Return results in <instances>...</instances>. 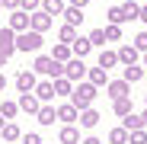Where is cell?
Here are the masks:
<instances>
[{
	"label": "cell",
	"mask_w": 147,
	"mask_h": 144,
	"mask_svg": "<svg viewBox=\"0 0 147 144\" xmlns=\"http://www.w3.org/2000/svg\"><path fill=\"white\" fill-rule=\"evenodd\" d=\"M58 122H64V125H77V122H80V109L74 106L70 99L61 103V106H58Z\"/></svg>",
	"instance_id": "8992f818"
},
{
	"label": "cell",
	"mask_w": 147,
	"mask_h": 144,
	"mask_svg": "<svg viewBox=\"0 0 147 144\" xmlns=\"http://www.w3.org/2000/svg\"><path fill=\"white\" fill-rule=\"evenodd\" d=\"M10 29H13L16 35L29 32V29H32V13H26V10H13V13H10Z\"/></svg>",
	"instance_id": "5b68a950"
},
{
	"label": "cell",
	"mask_w": 147,
	"mask_h": 144,
	"mask_svg": "<svg viewBox=\"0 0 147 144\" xmlns=\"http://www.w3.org/2000/svg\"><path fill=\"white\" fill-rule=\"evenodd\" d=\"M77 35H80V32L74 29V26H67V22L58 29V42H64V45H74V39H77Z\"/></svg>",
	"instance_id": "4316f807"
},
{
	"label": "cell",
	"mask_w": 147,
	"mask_h": 144,
	"mask_svg": "<svg viewBox=\"0 0 147 144\" xmlns=\"http://www.w3.org/2000/svg\"><path fill=\"white\" fill-rule=\"evenodd\" d=\"M3 87H7V77H3V74H0V93H3Z\"/></svg>",
	"instance_id": "ee69618b"
},
{
	"label": "cell",
	"mask_w": 147,
	"mask_h": 144,
	"mask_svg": "<svg viewBox=\"0 0 147 144\" xmlns=\"http://www.w3.org/2000/svg\"><path fill=\"white\" fill-rule=\"evenodd\" d=\"M64 7H67L64 0H42V10H45L48 16H61V13H64Z\"/></svg>",
	"instance_id": "484cf974"
},
{
	"label": "cell",
	"mask_w": 147,
	"mask_h": 144,
	"mask_svg": "<svg viewBox=\"0 0 147 144\" xmlns=\"http://www.w3.org/2000/svg\"><path fill=\"white\" fill-rule=\"evenodd\" d=\"M70 48H74V58H86L93 51V42H90V35H77Z\"/></svg>",
	"instance_id": "e0dca14e"
},
{
	"label": "cell",
	"mask_w": 147,
	"mask_h": 144,
	"mask_svg": "<svg viewBox=\"0 0 147 144\" xmlns=\"http://www.w3.org/2000/svg\"><path fill=\"white\" fill-rule=\"evenodd\" d=\"M61 16H64V22H67V26H74V29H80V22H83V10L70 7V3L64 7V13H61Z\"/></svg>",
	"instance_id": "ac0fdd59"
},
{
	"label": "cell",
	"mask_w": 147,
	"mask_h": 144,
	"mask_svg": "<svg viewBox=\"0 0 147 144\" xmlns=\"http://www.w3.org/2000/svg\"><path fill=\"white\" fill-rule=\"evenodd\" d=\"M86 80H90L96 90H99V87H106V83H109V70L96 64V67H90V70H86Z\"/></svg>",
	"instance_id": "7c38bea8"
},
{
	"label": "cell",
	"mask_w": 147,
	"mask_h": 144,
	"mask_svg": "<svg viewBox=\"0 0 147 144\" xmlns=\"http://www.w3.org/2000/svg\"><path fill=\"white\" fill-rule=\"evenodd\" d=\"M93 99H96V87H93L90 80H83V83H74V93H70V103L77 106L80 112H83V109H90V106H93Z\"/></svg>",
	"instance_id": "7a4b0ae2"
},
{
	"label": "cell",
	"mask_w": 147,
	"mask_h": 144,
	"mask_svg": "<svg viewBox=\"0 0 147 144\" xmlns=\"http://www.w3.org/2000/svg\"><path fill=\"white\" fill-rule=\"evenodd\" d=\"M42 42H45V35L29 29V32L16 35V51H38V48H42Z\"/></svg>",
	"instance_id": "277c9868"
},
{
	"label": "cell",
	"mask_w": 147,
	"mask_h": 144,
	"mask_svg": "<svg viewBox=\"0 0 147 144\" xmlns=\"http://www.w3.org/2000/svg\"><path fill=\"white\" fill-rule=\"evenodd\" d=\"M131 45H134V48H138V51L144 55V51H147V29H141V32L134 35V42H131Z\"/></svg>",
	"instance_id": "d6a6232c"
},
{
	"label": "cell",
	"mask_w": 147,
	"mask_h": 144,
	"mask_svg": "<svg viewBox=\"0 0 147 144\" xmlns=\"http://www.w3.org/2000/svg\"><path fill=\"white\" fill-rule=\"evenodd\" d=\"M86 64H83V58H70L67 64H64V77L70 80V83H83L86 80Z\"/></svg>",
	"instance_id": "3957f363"
},
{
	"label": "cell",
	"mask_w": 147,
	"mask_h": 144,
	"mask_svg": "<svg viewBox=\"0 0 147 144\" xmlns=\"http://www.w3.org/2000/svg\"><path fill=\"white\" fill-rule=\"evenodd\" d=\"M144 77V64H128V67H121V80L125 83H138Z\"/></svg>",
	"instance_id": "d6986e66"
},
{
	"label": "cell",
	"mask_w": 147,
	"mask_h": 144,
	"mask_svg": "<svg viewBox=\"0 0 147 144\" xmlns=\"http://www.w3.org/2000/svg\"><path fill=\"white\" fill-rule=\"evenodd\" d=\"M19 112H26V115H35L38 109H42V103H38V96L35 93H19Z\"/></svg>",
	"instance_id": "ba28073f"
},
{
	"label": "cell",
	"mask_w": 147,
	"mask_h": 144,
	"mask_svg": "<svg viewBox=\"0 0 147 144\" xmlns=\"http://www.w3.org/2000/svg\"><path fill=\"white\" fill-rule=\"evenodd\" d=\"M86 3H90V0H70V7H77V10H83Z\"/></svg>",
	"instance_id": "b9f144b4"
},
{
	"label": "cell",
	"mask_w": 147,
	"mask_h": 144,
	"mask_svg": "<svg viewBox=\"0 0 147 144\" xmlns=\"http://www.w3.org/2000/svg\"><path fill=\"white\" fill-rule=\"evenodd\" d=\"M0 10H3V0H0Z\"/></svg>",
	"instance_id": "681fc988"
},
{
	"label": "cell",
	"mask_w": 147,
	"mask_h": 144,
	"mask_svg": "<svg viewBox=\"0 0 147 144\" xmlns=\"http://www.w3.org/2000/svg\"><path fill=\"white\" fill-rule=\"evenodd\" d=\"M35 122L45 125V128H48V125H55V122H58V109H55V106H42V109L35 112Z\"/></svg>",
	"instance_id": "2e32d148"
},
{
	"label": "cell",
	"mask_w": 147,
	"mask_h": 144,
	"mask_svg": "<svg viewBox=\"0 0 147 144\" xmlns=\"http://www.w3.org/2000/svg\"><path fill=\"white\" fill-rule=\"evenodd\" d=\"M0 51H3L7 58H13V51H16V32H13L10 26L0 29Z\"/></svg>",
	"instance_id": "9c48e42d"
},
{
	"label": "cell",
	"mask_w": 147,
	"mask_h": 144,
	"mask_svg": "<svg viewBox=\"0 0 147 144\" xmlns=\"http://www.w3.org/2000/svg\"><path fill=\"white\" fill-rule=\"evenodd\" d=\"M7 61H10V58H7L3 51H0V67H7Z\"/></svg>",
	"instance_id": "7bdbcfd3"
},
{
	"label": "cell",
	"mask_w": 147,
	"mask_h": 144,
	"mask_svg": "<svg viewBox=\"0 0 147 144\" xmlns=\"http://www.w3.org/2000/svg\"><path fill=\"white\" fill-rule=\"evenodd\" d=\"M32 70H35V74H42V77H48V80H58V77H64V64H61V61H55L51 55H35Z\"/></svg>",
	"instance_id": "6da1fadb"
},
{
	"label": "cell",
	"mask_w": 147,
	"mask_h": 144,
	"mask_svg": "<svg viewBox=\"0 0 147 144\" xmlns=\"http://www.w3.org/2000/svg\"><path fill=\"white\" fill-rule=\"evenodd\" d=\"M138 58H141V51H138L134 45H121V48H118V64H121V67L138 64Z\"/></svg>",
	"instance_id": "4fadbf2b"
},
{
	"label": "cell",
	"mask_w": 147,
	"mask_h": 144,
	"mask_svg": "<svg viewBox=\"0 0 147 144\" xmlns=\"http://www.w3.org/2000/svg\"><path fill=\"white\" fill-rule=\"evenodd\" d=\"M80 125H83V128H96V125H99V109H93V106L83 109V112H80Z\"/></svg>",
	"instance_id": "7402d4cb"
},
{
	"label": "cell",
	"mask_w": 147,
	"mask_h": 144,
	"mask_svg": "<svg viewBox=\"0 0 147 144\" xmlns=\"http://www.w3.org/2000/svg\"><path fill=\"white\" fill-rule=\"evenodd\" d=\"M48 29H51V16H48L45 10H35L32 13V32H42L45 35Z\"/></svg>",
	"instance_id": "5bb4252c"
},
{
	"label": "cell",
	"mask_w": 147,
	"mask_h": 144,
	"mask_svg": "<svg viewBox=\"0 0 147 144\" xmlns=\"http://www.w3.org/2000/svg\"><path fill=\"white\" fill-rule=\"evenodd\" d=\"M51 58H55V61H61V64H67V61L74 58V48H70V45H64V42H58V45L51 48Z\"/></svg>",
	"instance_id": "44dd1931"
},
{
	"label": "cell",
	"mask_w": 147,
	"mask_h": 144,
	"mask_svg": "<svg viewBox=\"0 0 147 144\" xmlns=\"http://www.w3.org/2000/svg\"><path fill=\"white\" fill-rule=\"evenodd\" d=\"M112 112H115L118 118H125L128 112H134V106H131V96H121V99H112Z\"/></svg>",
	"instance_id": "ffe728a7"
},
{
	"label": "cell",
	"mask_w": 147,
	"mask_h": 144,
	"mask_svg": "<svg viewBox=\"0 0 147 144\" xmlns=\"http://www.w3.org/2000/svg\"><path fill=\"white\" fill-rule=\"evenodd\" d=\"M3 10H10V13L19 10V0H3Z\"/></svg>",
	"instance_id": "f35d334b"
},
{
	"label": "cell",
	"mask_w": 147,
	"mask_h": 144,
	"mask_svg": "<svg viewBox=\"0 0 147 144\" xmlns=\"http://www.w3.org/2000/svg\"><path fill=\"white\" fill-rule=\"evenodd\" d=\"M106 96H109V99L131 96V83H125V80H109V83H106Z\"/></svg>",
	"instance_id": "30bf717a"
},
{
	"label": "cell",
	"mask_w": 147,
	"mask_h": 144,
	"mask_svg": "<svg viewBox=\"0 0 147 144\" xmlns=\"http://www.w3.org/2000/svg\"><path fill=\"white\" fill-rule=\"evenodd\" d=\"M55 83V93L58 96H67V99H70V93H74V83L67 80V77H58V80H51Z\"/></svg>",
	"instance_id": "83f0119b"
},
{
	"label": "cell",
	"mask_w": 147,
	"mask_h": 144,
	"mask_svg": "<svg viewBox=\"0 0 147 144\" xmlns=\"http://www.w3.org/2000/svg\"><path fill=\"white\" fill-rule=\"evenodd\" d=\"M90 42H93V48L106 45V32H102V29H93V32H90Z\"/></svg>",
	"instance_id": "e575fe53"
},
{
	"label": "cell",
	"mask_w": 147,
	"mask_h": 144,
	"mask_svg": "<svg viewBox=\"0 0 147 144\" xmlns=\"http://www.w3.org/2000/svg\"><path fill=\"white\" fill-rule=\"evenodd\" d=\"M22 144H45V141H42L38 131H26V135H22Z\"/></svg>",
	"instance_id": "8d00e7d4"
},
{
	"label": "cell",
	"mask_w": 147,
	"mask_h": 144,
	"mask_svg": "<svg viewBox=\"0 0 147 144\" xmlns=\"http://www.w3.org/2000/svg\"><path fill=\"white\" fill-rule=\"evenodd\" d=\"M121 128H128V131H138V128H144V118H141V112H128L125 118H121Z\"/></svg>",
	"instance_id": "603a6c76"
},
{
	"label": "cell",
	"mask_w": 147,
	"mask_h": 144,
	"mask_svg": "<svg viewBox=\"0 0 147 144\" xmlns=\"http://www.w3.org/2000/svg\"><path fill=\"white\" fill-rule=\"evenodd\" d=\"M16 112H19V103H13V99L0 103V115H3L7 122H13V118H16Z\"/></svg>",
	"instance_id": "f1b7e54d"
},
{
	"label": "cell",
	"mask_w": 147,
	"mask_h": 144,
	"mask_svg": "<svg viewBox=\"0 0 147 144\" xmlns=\"http://www.w3.org/2000/svg\"><path fill=\"white\" fill-rule=\"evenodd\" d=\"M144 106H147V93H144Z\"/></svg>",
	"instance_id": "c3c4849f"
},
{
	"label": "cell",
	"mask_w": 147,
	"mask_h": 144,
	"mask_svg": "<svg viewBox=\"0 0 147 144\" xmlns=\"http://www.w3.org/2000/svg\"><path fill=\"white\" fill-rule=\"evenodd\" d=\"M138 13H141V3H134V0H125V3H121V22L138 19Z\"/></svg>",
	"instance_id": "cb8c5ba5"
},
{
	"label": "cell",
	"mask_w": 147,
	"mask_h": 144,
	"mask_svg": "<svg viewBox=\"0 0 147 144\" xmlns=\"http://www.w3.org/2000/svg\"><path fill=\"white\" fill-rule=\"evenodd\" d=\"M19 10H26V13H35V10H42V0H19Z\"/></svg>",
	"instance_id": "836d02e7"
},
{
	"label": "cell",
	"mask_w": 147,
	"mask_h": 144,
	"mask_svg": "<svg viewBox=\"0 0 147 144\" xmlns=\"http://www.w3.org/2000/svg\"><path fill=\"white\" fill-rule=\"evenodd\" d=\"M35 83H38L35 70H19V74H16V90H19V93H32Z\"/></svg>",
	"instance_id": "52a82bcc"
},
{
	"label": "cell",
	"mask_w": 147,
	"mask_h": 144,
	"mask_svg": "<svg viewBox=\"0 0 147 144\" xmlns=\"http://www.w3.org/2000/svg\"><path fill=\"white\" fill-rule=\"evenodd\" d=\"M144 67H147V51H144Z\"/></svg>",
	"instance_id": "7dc6e473"
},
{
	"label": "cell",
	"mask_w": 147,
	"mask_h": 144,
	"mask_svg": "<svg viewBox=\"0 0 147 144\" xmlns=\"http://www.w3.org/2000/svg\"><path fill=\"white\" fill-rule=\"evenodd\" d=\"M115 64H118V51H102V55H99V67L109 70V67H115Z\"/></svg>",
	"instance_id": "4dcf8cb0"
},
{
	"label": "cell",
	"mask_w": 147,
	"mask_h": 144,
	"mask_svg": "<svg viewBox=\"0 0 147 144\" xmlns=\"http://www.w3.org/2000/svg\"><path fill=\"white\" fill-rule=\"evenodd\" d=\"M138 19H141V22H144V29H147V3H144V7H141V13H138Z\"/></svg>",
	"instance_id": "60d3db41"
},
{
	"label": "cell",
	"mask_w": 147,
	"mask_h": 144,
	"mask_svg": "<svg viewBox=\"0 0 147 144\" xmlns=\"http://www.w3.org/2000/svg\"><path fill=\"white\" fill-rule=\"evenodd\" d=\"M32 93L38 96V103H51V99H55V96H58V93H55V83H51V80H48V77H45V80H38Z\"/></svg>",
	"instance_id": "8fae6325"
},
{
	"label": "cell",
	"mask_w": 147,
	"mask_h": 144,
	"mask_svg": "<svg viewBox=\"0 0 147 144\" xmlns=\"http://www.w3.org/2000/svg\"><path fill=\"white\" fill-rule=\"evenodd\" d=\"M141 118H144V128H147V106H144V112H141Z\"/></svg>",
	"instance_id": "f6af8a7d"
},
{
	"label": "cell",
	"mask_w": 147,
	"mask_h": 144,
	"mask_svg": "<svg viewBox=\"0 0 147 144\" xmlns=\"http://www.w3.org/2000/svg\"><path fill=\"white\" fill-rule=\"evenodd\" d=\"M102 32H106V42H121V26H115V22H109Z\"/></svg>",
	"instance_id": "1f68e13d"
},
{
	"label": "cell",
	"mask_w": 147,
	"mask_h": 144,
	"mask_svg": "<svg viewBox=\"0 0 147 144\" xmlns=\"http://www.w3.org/2000/svg\"><path fill=\"white\" fill-rule=\"evenodd\" d=\"M128 144H147V128H138V131H131V141Z\"/></svg>",
	"instance_id": "d590c367"
},
{
	"label": "cell",
	"mask_w": 147,
	"mask_h": 144,
	"mask_svg": "<svg viewBox=\"0 0 147 144\" xmlns=\"http://www.w3.org/2000/svg\"><path fill=\"white\" fill-rule=\"evenodd\" d=\"M128 141H131V131H128V128L118 125V128L109 131V144H128Z\"/></svg>",
	"instance_id": "d4e9b609"
},
{
	"label": "cell",
	"mask_w": 147,
	"mask_h": 144,
	"mask_svg": "<svg viewBox=\"0 0 147 144\" xmlns=\"http://www.w3.org/2000/svg\"><path fill=\"white\" fill-rule=\"evenodd\" d=\"M3 125H7V118H3V115H0V131H3Z\"/></svg>",
	"instance_id": "bcb514c9"
},
{
	"label": "cell",
	"mask_w": 147,
	"mask_h": 144,
	"mask_svg": "<svg viewBox=\"0 0 147 144\" xmlns=\"http://www.w3.org/2000/svg\"><path fill=\"white\" fill-rule=\"evenodd\" d=\"M80 144H102V141H99V138H96V135H86V138H83Z\"/></svg>",
	"instance_id": "ab89813d"
},
{
	"label": "cell",
	"mask_w": 147,
	"mask_h": 144,
	"mask_svg": "<svg viewBox=\"0 0 147 144\" xmlns=\"http://www.w3.org/2000/svg\"><path fill=\"white\" fill-rule=\"evenodd\" d=\"M0 138H3V141H10V144H16L22 135H19V128H16L13 122H7V125H3V131H0Z\"/></svg>",
	"instance_id": "f546056e"
},
{
	"label": "cell",
	"mask_w": 147,
	"mask_h": 144,
	"mask_svg": "<svg viewBox=\"0 0 147 144\" xmlns=\"http://www.w3.org/2000/svg\"><path fill=\"white\" fill-rule=\"evenodd\" d=\"M109 22H115V26H121V7H109Z\"/></svg>",
	"instance_id": "74e56055"
},
{
	"label": "cell",
	"mask_w": 147,
	"mask_h": 144,
	"mask_svg": "<svg viewBox=\"0 0 147 144\" xmlns=\"http://www.w3.org/2000/svg\"><path fill=\"white\" fill-rule=\"evenodd\" d=\"M58 141H61V144H80L83 138H80V128H77V125H64V128L58 131Z\"/></svg>",
	"instance_id": "9a60e30c"
}]
</instances>
